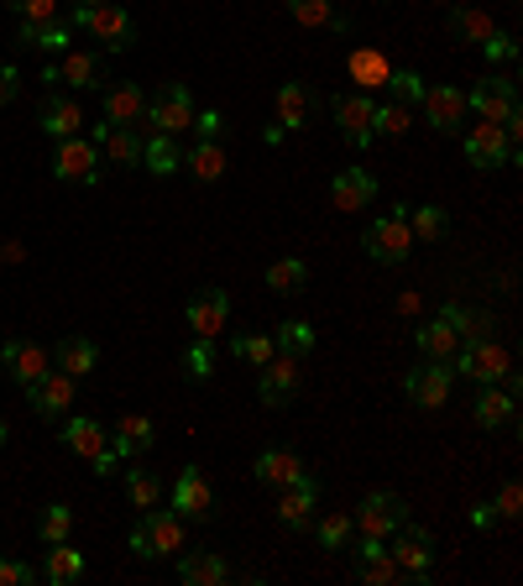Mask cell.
Returning <instances> with one entry per match:
<instances>
[{
  "mask_svg": "<svg viewBox=\"0 0 523 586\" xmlns=\"http://www.w3.org/2000/svg\"><path fill=\"white\" fill-rule=\"evenodd\" d=\"M68 26H84L105 53H126V47L137 42V21H131V11H121L116 0H105V6H74Z\"/></svg>",
  "mask_w": 523,
  "mask_h": 586,
  "instance_id": "6da1fadb",
  "label": "cell"
},
{
  "mask_svg": "<svg viewBox=\"0 0 523 586\" xmlns=\"http://www.w3.org/2000/svg\"><path fill=\"white\" fill-rule=\"evenodd\" d=\"M183 550V519L173 508H147L141 524L131 529V555L137 561H162V555H179Z\"/></svg>",
  "mask_w": 523,
  "mask_h": 586,
  "instance_id": "7a4b0ae2",
  "label": "cell"
},
{
  "mask_svg": "<svg viewBox=\"0 0 523 586\" xmlns=\"http://www.w3.org/2000/svg\"><path fill=\"white\" fill-rule=\"evenodd\" d=\"M366 257L383 267H398L408 263V246H414V231H408V204H398V210H387V215H377V221L366 225Z\"/></svg>",
  "mask_w": 523,
  "mask_h": 586,
  "instance_id": "3957f363",
  "label": "cell"
},
{
  "mask_svg": "<svg viewBox=\"0 0 523 586\" xmlns=\"http://www.w3.org/2000/svg\"><path fill=\"white\" fill-rule=\"evenodd\" d=\"M450 372H456V377H471V383H508V377H513V362H508V351L498 341L471 335V341H461Z\"/></svg>",
  "mask_w": 523,
  "mask_h": 586,
  "instance_id": "277c9868",
  "label": "cell"
},
{
  "mask_svg": "<svg viewBox=\"0 0 523 586\" xmlns=\"http://www.w3.org/2000/svg\"><path fill=\"white\" fill-rule=\"evenodd\" d=\"M466 110H477V116L492 126L519 121V84L508 79V74H487L482 84L466 89Z\"/></svg>",
  "mask_w": 523,
  "mask_h": 586,
  "instance_id": "5b68a950",
  "label": "cell"
},
{
  "mask_svg": "<svg viewBox=\"0 0 523 586\" xmlns=\"http://www.w3.org/2000/svg\"><path fill=\"white\" fill-rule=\"evenodd\" d=\"M194 95H189V84H162L158 95L147 100V116L141 121L147 126H158L162 137H179V131H189L194 126Z\"/></svg>",
  "mask_w": 523,
  "mask_h": 586,
  "instance_id": "8992f818",
  "label": "cell"
},
{
  "mask_svg": "<svg viewBox=\"0 0 523 586\" xmlns=\"http://www.w3.org/2000/svg\"><path fill=\"white\" fill-rule=\"evenodd\" d=\"M42 84H74V89H105L110 84V63L105 53H79L68 47L53 68H42Z\"/></svg>",
  "mask_w": 523,
  "mask_h": 586,
  "instance_id": "52a82bcc",
  "label": "cell"
},
{
  "mask_svg": "<svg viewBox=\"0 0 523 586\" xmlns=\"http://www.w3.org/2000/svg\"><path fill=\"white\" fill-rule=\"evenodd\" d=\"M299 383H303V366L299 356H288V351H273L267 362H262V377H257V393L267 408H288L299 398Z\"/></svg>",
  "mask_w": 523,
  "mask_h": 586,
  "instance_id": "ba28073f",
  "label": "cell"
},
{
  "mask_svg": "<svg viewBox=\"0 0 523 586\" xmlns=\"http://www.w3.org/2000/svg\"><path fill=\"white\" fill-rule=\"evenodd\" d=\"M398 524H408V503H403L398 492H366L362 503H356V513H351V529H362V534H377V540H387Z\"/></svg>",
  "mask_w": 523,
  "mask_h": 586,
  "instance_id": "9c48e42d",
  "label": "cell"
},
{
  "mask_svg": "<svg viewBox=\"0 0 523 586\" xmlns=\"http://www.w3.org/2000/svg\"><path fill=\"white\" fill-rule=\"evenodd\" d=\"M53 179L58 183H100V147L89 142V137H58Z\"/></svg>",
  "mask_w": 523,
  "mask_h": 586,
  "instance_id": "30bf717a",
  "label": "cell"
},
{
  "mask_svg": "<svg viewBox=\"0 0 523 586\" xmlns=\"http://www.w3.org/2000/svg\"><path fill=\"white\" fill-rule=\"evenodd\" d=\"M393 545H387V555L398 561L403 576H414V582H429V566H435V540L424 534V529L414 524H398L393 534H387Z\"/></svg>",
  "mask_w": 523,
  "mask_h": 586,
  "instance_id": "8fae6325",
  "label": "cell"
},
{
  "mask_svg": "<svg viewBox=\"0 0 523 586\" xmlns=\"http://www.w3.org/2000/svg\"><path fill=\"white\" fill-rule=\"evenodd\" d=\"M450 387H456V372H450V362H424V366H414V372L403 377V393H408V404H419V408H445Z\"/></svg>",
  "mask_w": 523,
  "mask_h": 586,
  "instance_id": "7c38bea8",
  "label": "cell"
},
{
  "mask_svg": "<svg viewBox=\"0 0 523 586\" xmlns=\"http://www.w3.org/2000/svg\"><path fill=\"white\" fill-rule=\"evenodd\" d=\"M513 158H519V152H513L503 126L482 121L466 131V162H471V168H487V173H492V168H503V162H513Z\"/></svg>",
  "mask_w": 523,
  "mask_h": 586,
  "instance_id": "4fadbf2b",
  "label": "cell"
},
{
  "mask_svg": "<svg viewBox=\"0 0 523 586\" xmlns=\"http://www.w3.org/2000/svg\"><path fill=\"white\" fill-rule=\"evenodd\" d=\"M335 126H341V137L351 147H372L377 142V131H372V110H377V100L372 95H335Z\"/></svg>",
  "mask_w": 523,
  "mask_h": 586,
  "instance_id": "5bb4252c",
  "label": "cell"
},
{
  "mask_svg": "<svg viewBox=\"0 0 523 586\" xmlns=\"http://www.w3.org/2000/svg\"><path fill=\"white\" fill-rule=\"evenodd\" d=\"M74 383H79V377H68V372H42L38 383L26 387L32 414H42V419H63V414L74 408Z\"/></svg>",
  "mask_w": 523,
  "mask_h": 586,
  "instance_id": "9a60e30c",
  "label": "cell"
},
{
  "mask_svg": "<svg viewBox=\"0 0 523 586\" xmlns=\"http://www.w3.org/2000/svg\"><path fill=\"white\" fill-rule=\"evenodd\" d=\"M314 503H320V482L303 471L299 482L278 487V524L282 529H309V519H314Z\"/></svg>",
  "mask_w": 523,
  "mask_h": 586,
  "instance_id": "2e32d148",
  "label": "cell"
},
{
  "mask_svg": "<svg viewBox=\"0 0 523 586\" xmlns=\"http://www.w3.org/2000/svg\"><path fill=\"white\" fill-rule=\"evenodd\" d=\"M419 105H424V121L435 131H445V137L466 121V89H456V84H429Z\"/></svg>",
  "mask_w": 523,
  "mask_h": 586,
  "instance_id": "e0dca14e",
  "label": "cell"
},
{
  "mask_svg": "<svg viewBox=\"0 0 523 586\" xmlns=\"http://www.w3.org/2000/svg\"><path fill=\"white\" fill-rule=\"evenodd\" d=\"M231 320V299H225V288H204L189 299V330L200 335V341H215Z\"/></svg>",
  "mask_w": 523,
  "mask_h": 586,
  "instance_id": "ac0fdd59",
  "label": "cell"
},
{
  "mask_svg": "<svg viewBox=\"0 0 523 586\" xmlns=\"http://www.w3.org/2000/svg\"><path fill=\"white\" fill-rule=\"evenodd\" d=\"M0 366L21 377V387H32L42 372H53V351H42V345H26V341H0Z\"/></svg>",
  "mask_w": 523,
  "mask_h": 586,
  "instance_id": "d6986e66",
  "label": "cell"
},
{
  "mask_svg": "<svg viewBox=\"0 0 523 586\" xmlns=\"http://www.w3.org/2000/svg\"><path fill=\"white\" fill-rule=\"evenodd\" d=\"M210 503H215V492L200 477V466H183L179 482H173V513L179 519H210Z\"/></svg>",
  "mask_w": 523,
  "mask_h": 586,
  "instance_id": "ffe728a7",
  "label": "cell"
},
{
  "mask_svg": "<svg viewBox=\"0 0 523 586\" xmlns=\"http://www.w3.org/2000/svg\"><path fill=\"white\" fill-rule=\"evenodd\" d=\"M38 126L47 131V137H53V142H58V137H79V126H84L79 100H74V95H58V89H53V95L42 100V110H38Z\"/></svg>",
  "mask_w": 523,
  "mask_h": 586,
  "instance_id": "44dd1931",
  "label": "cell"
},
{
  "mask_svg": "<svg viewBox=\"0 0 523 586\" xmlns=\"http://www.w3.org/2000/svg\"><path fill=\"white\" fill-rule=\"evenodd\" d=\"M372 200H377V179L366 168H341L335 183H330V204L335 210H366Z\"/></svg>",
  "mask_w": 523,
  "mask_h": 586,
  "instance_id": "7402d4cb",
  "label": "cell"
},
{
  "mask_svg": "<svg viewBox=\"0 0 523 586\" xmlns=\"http://www.w3.org/2000/svg\"><path fill=\"white\" fill-rule=\"evenodd\" d=\"M152 445H158V429H152V419H147V414H126V419H116L110 450H116L121 461H137V456H147Z\"/></svg>",
  "mask_w": 523,
  "mask_h": 586,
  "instance_id": "603a6c76",
  "label": "cell"
},
{
  "mask_svg": "<svg viewBox=\"0 0 523 586\" xmlns=\"http://www.w3.org/2000/svg\"><path fill=\"white\" fill-rule=\"evenodd\" d=\"M141 116H147L141 84H105V121L110 126H137Z\"/></svg>",
  "mask_w": 523,
  "mask_h": 586,
  "instance_id": "cb8c5ba5",
  "label": "cell"
},
{
  "mask_svg": "<svg viewBox=\"0 0 523 586\" xmlns=\"http://www.w3.org/2000/svg\"><path fill=\"white\" fill-rule=\"evenodd\" d=\"M95 362H100V345L89 341V335H63V341L53 345V366L68 372V377H89Z\"/></svg>",
  "mask_w": 523,
  "mask_h": 586,
  "instance_id": "d4e9b609",
  "label": "cell"
},
{
  "mask_svg": "<svg viewBox=\"0 0 523 586\" xmlns=\"http://www.w3.org/2000/svg\"><path fill=\"white\" fill-rule=\"evenodd\" d=\"M471 414H477V425H482V429H508V425H513V414H519V404H513V393H503L498 383H482Z\"/></svg>",
  "mask_w": 523,
  "mask_h": 586,
  "instance_id": "484cf974",
  "label": "cell"
},
{
  "mask_svg": "<svg viewBox=\"0 0 523 586\" xmlns=\"http://www.w3.org/2000/svg\"><path fill=\"white\" fill-rule=\"evenodd\" d=\"M252 471H257V482H267V487H288V482H299L309 466H303L293 450H278V445H273V450H262L257 456Z\"/></svg>",
  "mask_w": 523,
  "mask_h": 586,
  "instance_id": "4316f807",
  "label": "cell"
},
{
  "mask_svg": "<svg viewBox=\"0 0 523 586\" xmlns=\"http://www.w3.org/2000/svg\"><path fill=\"white\" fill-rule=\"evenodd\" d=\"M414 341H419V351L429 356V362H450V356L461 351V341H466V335H461V330H456V324H450V320L440 315V320H429V324H424V330L414 335Z\"/></svg>",
  "mask_w": 523,
  "mask_h": 586,
  "instance_id": "83f0119b",
  "label": "cell"
},
{
  "mask_svg": "<svg viewBox=\"0 0 523 586\" xmlns=\"http://www.w3.org/2000/svg\"><path fill=\"white\" fill-rule=\"evenodd\" d=\"M183 168H189L200 183H221L225 179V147L215 142V137H200V142L183 152Z\"/></svg>",
  "mask_w": 523,
  "mask_h": 586,
  "instance_id": "f1b7e54d",
  "label": "cell"
},
{
  "mask_svg": "<svg viewBox=\"0 0 523 586\" xmlns=\"http://www.w3.org/2000/svg\"><path fill=\"white\" fill-rule=\"evenodd\" d=\"M17 38L26 47H42V53H68L74 47V26L68 21H21Z\"/></svg>",
  "mask_w": 523,
  "mask_h": 586,
  "instance_id": "f546056e",
  "label": "cell"
},
{
  "mask_svg": "<svg viewBox=\"0 0 523 586\" xmlns=\"http://www.w3.org/2000/svg\"><path fill=\"white\" fill-rule=\"evenodd\" d=\"M179 576L189 586H221V582H231V566H225L221 555H200V550H189V555H179Z\"/></svg>",
  "mask_w": 523,
  "mask_h": 586,
  "instance_id": "4dcf8cb0",
  "label": "cell"
},
{
  "mask_svg": "<svg viewBox=\"0 0 523 586\" xmlns=\"http://www.w3.org/2000/svg\"><path fill=\"white\" fill-rule=\"evenodd\" d=\"M141 168H147V173H158V179H168V173H179V168H183V152L173 147V137L152 131V137L141 142Z\"/></svg>",
  "mask_w": 523,
  "mask_h": 586,
  "instance_id": "1f68e13d",
  "label": "cell"
},
{
  "mask_svg": "<svg viewBox=\"0 0 523 586\" xmlns=\"http://www.w3.org/2000/svg\"><path fill=\"white\" fill-rule=\"evenodd\" d=\"M105 440H110V435H105L100 419H68V425H63V445H68L74 456H84V461H89V456H100Z\"/></svg>",
  "mask_w": 523,
  "mask_h": 586,
  "instance_id": "d6a6232c",
  "label": "cell"
},
{
  "mask_svg": "<svg viewBox=\"0 0 523 586\" xmlns=\"http://www.w3.org/2000/svg\"><path fill=\"white\" fill-rule=\"evenodd\" d=\"M42 576L53 586H68V582H79L84 576V555L68 540H58V545H47V566H42Z\"/></svg>",
  "mask_w": 523,
  "mask_h": 586,
  "instance_id": "836d02e7",
  "label": "cell"
},
{
  "mask_svg": "<svg viewBox=\"0 0 523 586\" xmlns=\"http://www.w3.org/2000/svg\"><path fill=\"white\" fill-rule=\"evenodd\" d=\"M100 152L116 168H141V137H137V126H110L105 131V142H100Z\"/></svg>",
  "mask_w": 523,
  "mask_h": 586,
  "instance_id": "e575fe53",
  "label": "cell"
},
{
  "mask_svg": "<svg viewBox=\"0 0 523 586\" xmlns=\"http://www.w3.org/2000/svg\"><path fill=\"white\" fill-rule=\"evenodd\" d=\"M408 231H414V242H445L450 236V210L419 204V210H408Z\"/></svg>",
  "mask_w": 523,
  "mask_h": 586,
  "instance_id": "d590c367",
  "label": "cell"
},
{
  "mask_svg": "<svg viewBox=\"0 0 523 586\" xmlns=\"http://www.w3.org/2000/svg\"><path fill=\"white\" fill-rule=\"evenodd\" d=\"M450 38H456V42H477V47H482V42L492 38V17L471 11V6H450Z\"/></svg>",
  "mask_w": 523,
  "mask_h": 586,
  "instance_id": "8d00e7d4",
  "label": "cell"
},
{
  "mask_svg": "<svg viewBox=\"0 0 523 586\" xmlns=\"http://www.w3.org/2000/svg\"><path fill=\"white\" fill-rule=\"evenodd\" d=\"M309 121V89L303 84H282L278 89V126L282 131H299Z\"/></svg>",
  "mask_w": 523,
  "mask_h": 586,
  "instance_id": "74e56055",
  "label": "cell"
},
{
  "mask_svg": "<svg viewBox=\"0 0 523 586\" xmlns=\"http://www.w3.org/2000/svg\"><path fill=\"white\" fill-rule=\"evenodd\" d=\"M273 345L303 362V356L314 351V324H309V320H288V324H278V330H273Z\"/></svg>",
  "mask_w": 523,
  "mask_h": 586,
  "instance_id": "f35d334b",
  "label": "cell"
},
{
  "mask_svg": "<svg viewBox=\"0 0 523 586\" xmlns=\"http://www.w3.org/2000/svg\"><path fill=\"white\" fill-rule=\"evenodd\" d=\"M303 284H309V267H303L299 257H282V263L267 267V288H273V294H293V288H303Z\"/></svg>",
  "mask_w": 523,
  "mask_h": 586,
  "instance_id": "ab89813d",
  "label": "cell"
},
{
  "mask_svg": "<svg viewBox=\"0 0 523 586\" xmlns=\"http://www.w3.org/2000/svg\"><path fill=\"white\" fill-rule=\"evenodd\" d=\"M387 89H393V100H398V105L414 110V105L424 100V89H429V84H424L414 68H387Z\"/></svg>",
  "mask_w": 523,
  "mask_h": 586,
  "instance_id": "60d3db41",
  "label": "cell"
},
{
  "mask_svg": "<svg viewBox=\"0 0 523 586\" xmlns=\"http://www.w3.org/2000/svg\"><path fill=\"white\" fill-rule=\"evenodd\" d=\"M38 534H42V545H58V540H68V534H74V508H68V503H53L47 513H42Z\"/></svg>",
  "mask_w": 523,
  "mask_h": 586,
  "instance_id": "b9f144b4",
  "label": "cell"
},
{
  "mask_svg": "<svg viewBox=\"0 0 523 586\" xmlns=\"http://www.w3.org/2000/svg\"><path fill=\"white\" fill-rule=\"evenodd\" d=\"M288 11H293L299 26H341V17H335L330 0H288Z\"/></svg>",
  "mask_w": 523,
  "mask_h": 586,
  "instance_id": "7bdbcfd3",
  "label": "cell"
},
{
  "mask_svg": "<svg viewBox=\"0 0 523 586\" xmlns=\"http://www.w3.org/2000/svg\"><path fill=\"white\" fill-rule=\"evenodd\" d=\"M372 131H377V137H408V105H398V100L377 105V110H372Z\"/></svg>",
  "mask_w": 523,
  "mask_h": 586,
  "instance_id": "ee69618b",
  "label": "cell"
},
{
  "mask_svg": "<svg viewBox=\"0 0 523 586\" xmlns=\"http://www.w3.org/2000/svg\"><path fill=\"white\" fill-rule=\"evenodd\" d=\"M356 576H362L366 586H387V582H398L403 571H398V561H393V555H366V561H356Z\"/></svg>",
  "mask_w": 523,
  "mask_h": 586,
  "instance_id": "f6af8a7d",
  "label": "cell"
},
{
  "mask_svg": "<svg viewBox=\"0 0 523 586\" xmlns=\"http://www.w3.org/2000/svg\"><path fill=\"white\" fill-rule=\"evenodd\" d=\"M126 492H131V503L147 513V508H158V477L152 471H141V466H131L126 471Z\"/></svg>",
  "mask_w": 523,
  "mask_h": 586,
  "instance_id": "bcb514c9",
  "label": "cell"
},
{
  "mask_svg": "<svg viewBox=\"0 0 523 586\" xmlns=\"http://www.w3.org/2000/svg\"><path fill=\"white\" fill-rule=\"evenodd\" d=\"M231 351H236V362H246V366H262L278 345H273V335H236L231 341Z\"/></svg>",
  "mask_w": 523,
  "mask_h": 586,
  "instance_id": "7dc6e473",
  "label": "cell"
},
{
  "mask_svg": "<svg viewBox=\"0 0 523 586\" xmlns=\"http://www.w3.org/2000/svg\"><path fill=\"white\" fill-rule=\"evenodd\" d=\"M183 372L194 377V383H204L210 372H215V345L210 341H194L189 351H183Z\"/></svg>",
  "mask_w": 523,
  "mask_h": 586,
  "instance_id": "c3c4849f",
  "label": "cell"
},
{
  "mask_svg": "<svg viewBox=\"0 0 523 586\" xmlns=\"http://www.w3.org/2000/svg\"><path fill=\"white\" fill-rule=\"evenodd\" d=\"M351 74H356L366 89H377V84H387V58L383 53H356V58H351Z\"/></svg>",
  "mask_w": 523,
  "mask_h": 586,
  "instance_id": "681fc988",
  "label": "cell"
},
{
  "mask_svg": "<svg viewBox=\"0 0 523 586\" xmlns=\"http://www.w3.org/2000/svg\"><path fill=\"white\" fill-rule=\"evenodd\" d=\"M314 534H320V545H324V550H341L345 540H351V513H324Z\"/></svg>",
  "mask_w": 523,
  "mask_h": 586,
  "instance_id": "f907efd6",
  "label": "cell"
},
{
  "mask_svg": "<svg viewBox=\"0 0 523 586\" xmlns=\"http://www.w3.org/2000/svg\"><path fill=\"white\" fill-rule=\"evenodd\" d=\"M21 21H58V0H6Z\"/></svg>",
  "mask_w": 523,
  "mask_h": 586,
  "instance_id": "816d5d0a",
  "label": "cell"
},
{
  "mask_svg": "<svg viewBox=\"0 0 523 586\" xmlns=\"http://www.w3.org/2000/svg\"><path fill=\"white\" fill-rule=\"evenodd\" d=\"M482 53H487V63H503V58H513L519 47H513V38H508V32H498V26H492V38L482 42Z\"/></svg>",
  "mask_w": 523,
  "mask_h": 586,
  "instance_id": "f5cc1de1",
  "label": "cell"
},
{
  "mask_svg": "<svg viewBox=\"0 0 523 586\" xmlns=\"http://www.w3.org/2000/svg\"><path fill=\"white\" fill-rule=\"evenodd\" d=\"M32 582V566H21L11 555H0V586H26Z\"/></svg>",
  "mask_w": 523,
  "mask_h": 586,
  "instance_id": "db71d44e",
  "label": "cell"
},
{
  "mask_svg": "<svg viewBox=\"0 0 523 586\" xmlns=\"http://www.w3.org/2000/svg\"><path fill=\"white\" fill-rule=\"evenodd\" d=\"M519 498H523V492H519V482H508L503 487V492H498V513H503V519H519Z\"/></svg>",
  "mask_w": 523,
  "mask_h": 586,
  "instance_id": "11a10c76",
  "label": "cell"
},
{
  "mask_svg": "<svg viewBox=\"0 0 523 586\" xmlns=\"http://www.w3.org/2000/svg\"><path fill=\"white\" fill-rule=\"evenodd\" d=\"M89 466H95V477H110V471L121 466V456H116V450H110V440H105V450H100V456H89Z\"/></svg>",
  "mask_w": 523,
  "mask_h": 586,
  "instance_id": "9f6ffc18",
  "label": "cell"
},
{
  "mask_svg": "<svg viewBox=\"0 0 523 586\" xmlns=\"http://www.w3.org/2000/svg\"><path fill=\"white\" fill-rule=\"evenodd\" d=\"M17 84H21V74H17V63H0V105L17 95Z\"/></svg>",
  "mask_w": 523,
  "mask_h": 586,
  "instance_id": "6f0895ef",
  "label": "cell"
},
{
  "mask_svg": "<svg viewBox=\"0 0 523 586\" xmlns=\"http://www.w3.org/2000/svg\"><path fill=\"white\" fill-rule=\"evenodd\" d=\"M194 126H200V137H215V131H221V116L204 110V116H194Z\"/></svg>",
  "mask_w": 523,
  "mask_h": 586,
  "instance_id": "680465c9",
  "label": "cell"
},
{
  "mask_svg": "<svg viewBox=\"0 0 523 586\" xmlns=\"http://www.w3.org/2000/svg\"><path fill=\"white\" fill-rule=\"evenodd\" d=\"M79 6H105V0H79Z\"/></svg>",
  "mask_w": 523,
  "mask_h": 586,
  "instance_id": "91938a15",
  "label": "cell"
},
{
  "mask_svg": "<svg viewBox=\"0 0 523 586\" xmlns=\"http://www.w3.org/2000/svg\"><path fill=\"white\" fill-rule=\"evenodd\" d=\"M0 445H6V419H0Z\"/></svg>",
  "mask_w": 523,
  "mask_h": 586,
  "instance_id": "94428289",
  "label": "cell"
}]
</instances>
